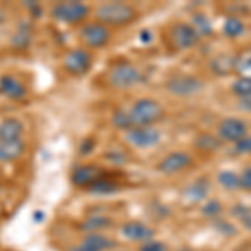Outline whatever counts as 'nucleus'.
Listing matches in <instances>:
<instances>
[{
    "label": "nucleus",
    "instance_id": "f3484780",
    "mask_svg": "<svg viewBox=\"0 0 251 251\" xmlns=\"http://www.w3.org/2000/svg\"><path fill=\"white\" fill-rule=\"evenodd\" d=\"M25 154V141H0V163H14Z\"/></svg>",
    "mask_w": 251,
    "mask_h": 251
},
{
    "label": "nucleus",
    "instance_id": "6e6552de",
    "mask_svg": "<svg viewBox=\"0 0 251 251\" xmlns=\"http://www.w3.org/2000/svg\"><path fill=\"white\" fill-rule=\"evenodd\" d=\"M169 40H171L174 49L186 50V49H191L200 42V34H198L191 24L179 22L169 32Z\"/></svg>",
    "mask_w": 251,
    "mask_h": 251
},
{
    "label": "nucleus",
    "instance_id": "b1692460",
    "mask_svg": "<svg viewBox=\"0 0 251 251\" xmlns=\"http://www.w3.org/2000/svg\"><path fill=\"white\" fill-rule=\"evenodd\" d=\"M111 124L114 126L116 129L124 131V132L132 129V123H131V117H129L127 109H116L111 116Z\"/></svg>",
    "mask_w": 251,
    "mask_h": 251
},
{
    "label": "nucleus",
    "instance_id": "0eeeda50",
    "mask_svg": "<svg viewBox=\"0 0 251 251\" xmlns=\"http://www.w3.org/2000/svg\"><path fill=\"white\" fill-rule=\"evenodd\" d=\"M161 131L154 126H141L126 131V141L136 149H149L161 143Z\"/></svg>",
    "mask_w": 251,
    "mask_h": 251
},
{
    "label": "nucleus",
    "instance_id": "5701e85b",
    "mask_svg": "<svg viewBox=\"0 0 251 251\" xmlns=\"http://www.w3.org/2000/svg\"><path fill=\"white\" fill-rule=\"evenodd\" d=\"M234 71L245 74V77H251V47L241 50L234 57Z\"/></svg>",
    "mask_w": 251,
    "mask_h": 251
},
{
    "label": "nucleus",
    "instance_id": "f257e3e1",
    "mask_svg": "<svg viewBox=\"0 0 251 251\" xmlns=\"http://www.w3.org/2000/svg\"><path fill=\"white\" fill-rule=\"evenodd\" d=\"M94 20L106 27H124L137 19V10L126 2H104L96 5Z\"/></svg>",
    "mask_w": 251,
    "mask_h": 251
},
{
    "label": "nucleus",
    "instance_id": "39448f33",
    "mask_svg": "<svg viewBox=\"0 0 251 251\" xmlns=\"http://www.w3.org/2000/svg\"><path fill=\"white\" fill-rule=\"evenodd\" d=\"M77 37L82 42V47L87 50H97L106 47L111 40V29L102 25L97 20H87L80 24L77 29Z\"/></svg>",
    "mask_w": 251,
    "mask_h": 251
},
{
    "label": "nucleus",
    "instance_id": "2eb2a0df",
    "mask_svg": "<svg viewBox=\"0 0 251 251\" xmlns=\"http://www.w3.org/2000/svg\"><path fill=\"white\" fill-rule=\"evenodd\" d=\"M0 92L12 100H24L27 97L25 84L12 74L0 75Z\"/></svg>",
    "mask_w": 251,
    "mask_h": 251
},
{
    "label": "nucleus",
    "instance_id": "dca6fc26",
    "mask_svg": "<svg viewBox=\"0 0 251 251\" xmlns=\"http://www.w3.org/2000/svg\"><path fill=\"white\" fill-rule=\"evenodd\" d=\"M25 126L17 117H5L0 121V141H20L24 139Z\"/></svg>",
    "mask_w": 251,
    "mask_h": 251
},
{
    "label": "nucleus",
    "instance_id": "a211bd4d",
    "mask_svg": "<svg viewBox=\"0 0 251 251\" xmlns=\"http://www.w3.org/2000/svg\"><path fill=\"white\" fill-rule=\"evenodd\" d=\"M111 226H112V218L107 216V214H99V213L89 214V216H86V220L80 223V229L86 234L104 233Z\"/></svg>",
    "mask_w": 251,
    "mask_h": 251
},
{
    "label": "nucleus",
    "instance_id": "412c9836",
    "mask_svg": "<svg viewBox=\"0 0 251 251\" xmlns=\"http://www.w3.org/2000/svg\"><path fill=\"white\" fill-rule=\"evenodd\" d=\"M211 71L218 75H228L229 72L234 71V57H229L226 54H220L213 59Z\"/></svg>",
    "mask_w": 251,
    "mask_h": 251
},
{
    "label": "nucleus",
    "instance_id": "9b49d317",
    "mask_svg": "<svg viewBox=\"0 0 251 251\" xmlns=\"http://www.w3.org/2000/svg\"><path fill=\"white\" fill-rule=\"evenodd\" d=\"M104 173L106 171H104L102 168H99L97 164H80L74 169V171H72L71 181L75 188L89 189Z\"/></svg>",
    "mask_w": 251,
    "mask_h": 251
},
{
    "label": "nucleus",
    "instance_id": "ddd939ff",
    "mask_svg": "<svg viewBox=\"0 0 251 251\" xmlns=\"http://www.w3.org/2000/svg\"><path fill=\"white\" fill-rule=\"evenodd\" d=\"M121 234H123L126 240L141 243V245L149 240H154V231H152V228L141 221H126L124 225L121 226Z\"/></svg>",
    "mask_w": 251,
    "mask_h": 251
},
{
    "label": "nucleus",
    "instance_id": "c756f323",
    "mask_svg": "<svg viewBox=\"0 0 251 251\" xmlns=\"http://www.w3.org/2000/svg\"><path fill=\"white\" fill-rule=\"evenodd\" d=\"M106 159L109 163L116 164V166H121L126 163V159H127V156H126V152H123L121 149H111V151L106 152Z\"/></svg>",
    "mask_w": 251,
    "mask_h": 251
},
{
    "label": "nucleus",
    "instance_id": "cd10ccee",
    "mask_svg": "<svg viewBox=\"0 0 251 251\" xmlns=\"http://www.w3.org/2000/svg\"><path fill=\"white\" fill-rule=\"evenodd\" d=\"M231 91L236 94L238 97H251V77H240L233 82Z\"/></svg>",
    "mask_w": 251,
    "mask_h": 251
},
{
    "label": "nucleus",
    "instance_id": "4c0bfd02",
    "mask_svg": "<svg viewBox=\"0 0 251 251\" xmlns=\"http://www.w3.org/2000/svg\"><path fill=\"white\" fill-rule=\"evenodd\" d=\"M0 193H2V184H0Z\"/></svg>",
    "mask_w": 251,
    "mask_h": 251
},
{
    "label": "nucleus",
    "instance_id": "9d476101",
    "mask_svg": "<svg viewBox=\"0 0 251 251\" xmlns=\"http://www.w3.org/2000/svg\"><path fill=\"white\" fill-rule=\"evenodd\" d=\"M191 164H193V157L189 156L188 152L174 151V152L166 154L163 159L159 161V164H157V171L171 176V174H177V173L184 171V169H188Z\"/></svg>",
    "mask_w": 251,
    "mask_h": 251
},
{
    "label": "nucleus",
    "instance_id": "72a5a7b5",
    "mask_svg": "<svg viewBox=\"0 0 251 251\" xmlns=\"http://www.w3.org/2000/svg\"><path fill=\"white\" fill-rule=\"evenodd\" d=\"M240 188L245 191H251V166L245 169L240 176Z\"/></svg>",
    "mask_w": 251,
    "mask_h": 251
},
{
    "label": "nucleus",
    "instance_id": "7c9ffc66",
    "mask_svg": "<svg viewBox=\"0 0 251 251\" xmlns=\"http://www.w3.org/2000/svg\"><path fill=\"white\" fill-rule=\"evenodd\" d=\"M221 204H220V201H216V200H213V201H208L204 206H203V213H204V216L206 218H214V216H218V214L221 213Z\"/></svg>",
    "mask_w": 251,
    "mask_h": 251
},
{
    "label": "nucleus",
    "instance_id": "1a4fd4ad",
    "mask_svg": "<svg viewBox=\"0 0 251 251\" xmlns=\"http://www.w3.org/2000/svg\"><path fill=\"white\" fill-rule=\"evenodd\" d=\"M168 91L171 92L174 96H179V97H189L194 96L203 89V82H201L198 77H193V75H186V74H179V75H174L168 80L166 84Z\"/></svg>",
    "mask_w": 251,
    "mask_h": 251
},
{
    "label": "nucleus",
    "instance_id": "423d86ee",
    "mask_svg": "<svg viewBox=\"0 0 251 251\" xmlns=\"http://www.w3.org/2000/svg\"><path fill=\"white\" fill-rule=\"evenodd\" d=\"M94 57L92 52L84 47H74L66 52L62 59V67L66 69L67 74L74 75V77H80V75L87 74L92 67Z\"/></svg>",
    "mask_w": 251,
    "mask_h": 251
},
{
    "label": "nucleus",
    "instance_id": "c9c22d12",
    "mask_svg": "<svg viewBox=\"0 0 251 251\" xmlns=\"http://www.w3.org/2000/svg\"><path fill=\"white\" fill-rule=\"evenodd\" d=\"M5 19H7V14H5V10L0 7V24H3L5 22Z\"/></svg>",
    "mask_w": 251,
    "mask_h": 251
},
{
    "label": "nucleus",
    "instance_id": "bb28decb",
    "mask_svg": "<svg viewBox=\"0 0 251 251\" xmlns=\"http://www.w3.org/2000/svg\"><path fill=\"white\" fill-rule=\"evenodd\" d=\"M30 35H32L30 27L27 25V24H22V25L19 27V30L15 32V35L12 37V46H15V47H25V46H29Z\"/></svg>",
    "mask_w": 251,
    "mask_h": 251
},
{
    "label": "nucleus",
    "instance_id": "aec40b11",
    "mask_svg": "<svg viewBox=\"0 0 251 251\" xmlns=\"http://www.w3.org/2000/svg\"><path fill=\"white\" fill-rule=\"evenodd\" d=\"M119 189H121V184L117 183L112 176H107V173H104L87 191L94 193V194H112V193H117Z\"/></svg>",
    "mask_w": 251,
    "mask_h": 251
},
{
    "label": "nucleus",
    "instance_id": "c85d7f7f",
    "mask_svg": "<svg viewBox=\"0 0 251 251\" xmlns=\"http://www.w3.org/2000/svg\"><path fill=\"white\" fill-rule=\"evenodd\" d=\"M194 22V29H196V32L201 35H211L213 34V27H211V22H209V19L206 17L204 14H196L193 19Z\"/></svg>",
    "mask_w": 251,
    "mask_h": 251
},
{
    "label": "nucleus",
    "instance_id": "f8f14e48",
    "mask_svg": "<svg viewBox=\"0 0 251 251\" xmlns=\"http://www.w3.org/2000/svg\"><path fill=\"white\" fill-rule=\"evenodd\" d=\"M245 136H248V127H246L245 121L238 119V117H228L220 124V131L218 137L221 141H228V143H238Z\"/></svg>",
    "mask_w": 251,
    "mask_h": 251
},
{
    "label": "nucleus",
    "instance_id": "2f4dec72",
    "mask_svg": "<svg viewBox=\"0 0 251 251\" xmlns=\"http://www.w3.org/2000/svg\"><path fill=\"white\" fill-rule=\"evenodd\" d=\"M139 251H168V248H166V245L163 241L149 240L139 246Z\"/></svg>",
    "mask_w": 251,
    "mask_h": 251
},
{
    "label": "nucleus",
    "instance_id": "7ed1b4c3",
    "mask_svg": "<svg viewBox=\"0 0 251 251\" xmlns=\"http://www.w3.org/2000/svg\"><path fill=\"white\" fill-rule=\"evenodd\" d=\"M92 7L84 2H57L50 9V15L54 20L67 25H80L87 22Z\"/></svg>",
    "mask_w": 251,
    "mask_h": 251
},
{
    "label": "nucleus",
    "instance_id": "473e14b6",
    "mask_svg": "<svg viewBox=\"0 0 251 251\" xmlns=\"http://www.w3.org/2000/svg\"><path fill=\"white\" fill-rule=\"evenodd\" d=\"M238 154H251V136H245L234 146Z\"/></svg>",
    "mask_w": 251,
    "mask_h": 251
},
{
    "label": "nucleus",
    "instance_id": "4468645a",
    "mask_svg": "<svg viewBox=\"0 0 251 251\" xmlns=\"http://www.w3.org/2000/svg\"><path fill=\"white\" fill-rule=\"evenodd\" d=\"M116 246L112 238L106 236L104 233H92L86 234L79 245L72 246L71 251H111Z\"/></svg>",
    "mask_w": 251,
    "mask_h": 251
},
{
    "label": "nucleus",
    "instance_id": "e433bc0d",
    "mask_svg": "<svg viewBox=\"0 0 251 251\" xmlns=\"http://www.w3.org/2000/svg\"><path fill=\"white\" fill-rule=\"evenodd\" d=\"M245 226H246V228H248V229H250V231H251V216L248 218V221H246V223H245Z\"/></svg>",
    "mask_w": 251,
    "mask_h": 251
},
{
    "label": "nucleus",
    "instance_id": "4be33fe9",
    "mask_svg": "<svg viewBox=\"0 0 251 251\" xmlns=\"http://www.w3.org/2000/svg\"><path fill=\"white\" fill-rule=\"evenodd\" d=\"M194 144H196V148L201 149V151L214 152V151H218V149L221 148L223 141L218 136H213V134H200Z\"/></svg>",
    "mask_w": 251,
    "mask_h": 251
},
{
    "label": "nucleus",
    "instance_id": "f03ea898",
    "mask_svg": "<svg viewBox=\"0 0 251 251\" xmlns=\"http://www.w3.org/2000/svg\"><path fill=\"white\" fill-rule=\"evenodd\" d=\"M127 112L131 117L132 127H141V126H154L164 116V107L156 99L143 97V99H137L127 109Z\"/></svg>",
    "mask_w": 251,
    "mask_h": 251
},
{
    "label": "nucleus",
    "instance_id": "6ab92c4d",
    "mask_svg": "<svg viewBox=\"0 0 251 251\" xmlns=\"http://www.w3.org/2000/svg\"><path fill=\"white\" fill-rule=\"evenodd\" d=\"M208 191H209V181L206 177H201V179H196L189 186H186L183 196L189 203H200V201H204Z\"/></svg>",
    "mask_w": 251,
    "mask_h": 251
},
{
    "label": "nucleus",
    "instance_id": "a878e982",
    "mask_svg": "<svg viewBox=\"0 0 251 251\" xmlns=\"http://www.w3.org/2000/svg\"><path fill=\"white\" fill-rule=\"evenodd\" d=\"M223 32H225V35H228V37H231V39L240 37L243 32H245V25H243V22L240 19L229 17L225 22V25H223Z\"/></svg>",
    "mask_w": 251,
    "mask_h": 251
},
{
    "label": "nucleus",
    "instance_id": "f704fd0d",
    "mask_svg": "<svg viewBox=\"0 0 251 251\" xmlns=\"http://www.w3.org/2000/svg\"><path fill=\"white\" fill-rule=\"evenodd\" d=\"M240 106L243 107V111H251V97H243Z\"/></svg>",
    "mask_w": 251,
    "mask_h": 251
},
{
    "label": "nucleus",
    "instance_id": "393cba45",
    "mask_svg": "<svg viewBox=\"0 0 251 251\" xmlns=\"http://www.w3.org/2000/svg\"><path fill=\"white\" fill-rule=\"evenodd\" d=\"M218 183H220L223 188L229 189V191H234V189L240 188V174H236L234 171H221L218 174Z\"/></svg>",
    "mask_w": 251,
    "mask_h": 251
},
{
    "label": "nucleus",
    "instance_id": "20e7f679",
    "mask_svg": "<svg viewBox=\"0 0 251 251\" xmlns=\"http://www.w3.org/2000/svg\"><path fill=\"white\" fill-rule=\"evenodd\" d=\"M141 71L129 60H117L107 72V84L114 89H131L141 82Z\"/></svg>",
    "mask_w": 251,
    "mask_h": 251
}]
</instances>
